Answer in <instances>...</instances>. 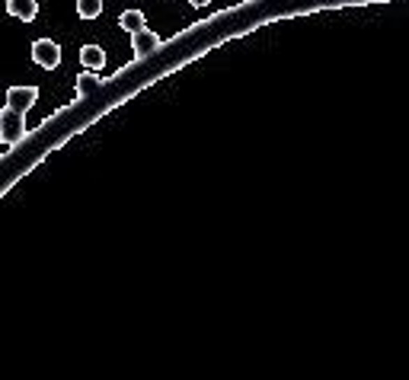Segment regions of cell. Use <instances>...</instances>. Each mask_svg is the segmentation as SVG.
Instances as JSON below:
<instances>
[{
    "label": "cell",
    "mask_w": 409,
    "mask_h": 380,
    "mask_svg": "<svg viewBox=\"0 0 409 380\" xmlns=\"http://www.w3.org/2000/svg\"><path fill=\"white\" fill-rule=\"evenodd\" d=\"M23 137H26V112L7 106L0 112V141L7 147H13V144H20Z\"/></svg>",
    "instance_id": "cell-1"
},
{
    "label": "cell",
    "mask_w": 409,
    "mask_h": 380,
    "mask_svg": "<svg viewBox=\"0 0 409 380\" xmlns=\"http://www.w3.org/2000/svg\"><path fill=\"white\" fill-rule=\"evenodd\" d=\"M32 61H36L38 68L54 70V68L61 64V48H58V42H52V38H38L36 45H32Z\"/></svg>",
    "instance_id": "cell-2"
},
{
    "label": "cell",
    "mask_w": 409,
    "mask_h": 380,
    "mask_svg": "<svg viewBox=\"0 0 409 380\" xmlns=\"http://www.w3.org/2000/svg\"><path fill=\"white\" fill-rule=\"evenodd\" d=\"M36 99H38V86H10L7 90V106L20 109V112H26Z\"/></svg>",
    "instance_id": "cell-3"
},
{
    "label": "cell",
    "mask_w": 409,
    "mask_h": 380,
    "mask_svg": "<svg viewBox=\"0 0 409 380\" xmlns=\"http://www.w3.org/2000/svg\"><path fill=\"white\" fill-rule=\"evenodd\" d=\"M157 45H160V36L151 29H141V32L131 36V52H135V58H147Z\"/></svg>",
    "instance_id": "cell-4"
},
{
    "label": "cell",
    "mask_w": 409,
    "mask_h": 380,
    "mask_svg": "<svg viewBox=\"0 0 409 380\" xmlns=\"http://www.w3.org/2000/svg\"><path fill=\"white\" fill-rule=\"evenodd\" d=\"M7 13L16 16V20H23V23H32L38 16V3L36 0H7Z\"/></svg>",
    "instance_id": "cell-5"
},
{
    "label": "cell",
    "mask_w": 409,
    "mask_h": 380,
    "mask_svg": "<svg viewBox=\"0 0 409 380\" xmlns=\"http://www.w3.org/2000/svg\"><path fill=\"white\" fill-rule=\"evenodd\" d=\"M80 61H84L87 70H103L106 68V52L99 45H84L80 48Z\"/></svg>",
    "instance_id": "cell-6"
},
{
    "label": "cell",
    "mask_w": 409,
    "mask_h": 380,
    "mask_svg": "<svg viewBox=\"0 0 409 380\" xmlns=\"http://www.w3.org/2000/svg\"><path fill=\"white\" fill-rule=\"evenodd\" d=\"M99 86H103V77H96L93 70H84V74L77 77V99H87Z\"/></svg>",
    "instance_id": "cell-7"
},
{
    "label": "cell",
    "mask_w": 409,
    "mask_h": 380,
    "mask_svg": "<svg viewBox=\"0 0 409 380\" xmlns=\"http://www.w3.org/2000/svg\"><path fill=\"white\" fill-rule=\"evenodd\" d=\"M119 26L125 32H131V36H135V32L144 29V13H141V10H125V13L119 16Z\"/></svg>",
    "instance_id": "cell-8"
},
{
    "label": "cell",
    "mask_w": 409,
    "mask_h": 380,
    "mask_svg": "<svg viewBox=\"0 0 409 380\" xmlns=\"http://www.w3.org/2000/svg\"><path fill=\"white\" fill-rule=\"evenodd\" d=\"M103 13V0H77V16L80 20H96Z\"/></svg>",
    "instance_id": "cell-9"
},
{
    "label": "cell",
    "mask_w": 409,
    "mask_h": 380,
    "mask_svg": "<svg viewBox=\"0 0 409 380\" xmlns=\"http://www.w3.org/2000/svg\"><path fill=\"white\" fill-rule=\"evenodd\" d=\"M192 7H204V3H208V0H189Z\"/></svg>",
    "instance_id": "cell-10"
}]
</instances>
